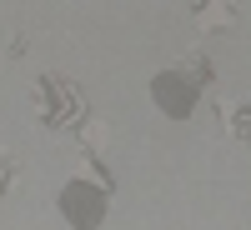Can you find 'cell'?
I'll return each instance as SVG.
<instances>
[{
    "mask_svg": "<svg viewBox=\"0 0 251 230\" xmlns=\"http://www.w3.org/2000/svg\"><path fill=\"white\" fill-rule=\"evenodd\" d=\"M196 25H201V30H216V25H231V5H206V10L196 15Z\"/></svg>",
    "mask_w": 251,
    "mask_h": 230,
    "instance_id": "cell-1",
    "label": "cell"
},
{
    "mask_svg": "<svg viewBox=\"0 0 251 230\" xmlns=\"http://www.w3.org/2000/svg\"><path fill=\"white\" fill-rule=\"evenodd\" d=\"M231 135H241V140H246V145H251V110H241V120H236V125H231Z\"/></svg>",
    "mask_w": 251,
    "mask_h": 230,
    "instance_id": "cell-2",
    "label": "cell"
}]
</instances>
